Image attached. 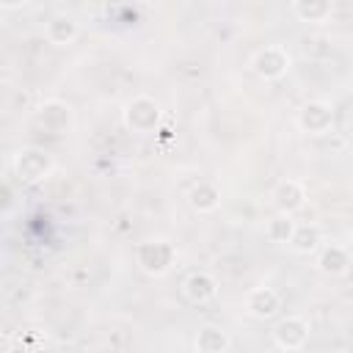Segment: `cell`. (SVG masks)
Returning a JSON list of instances; mask_svg holds the SVG:
<instances>
[{
	"label": "cell",
	"mask_w": 353,
	"mask_h": 353,
	"mask_svg": "<svg viewBox=\"0 0 353 353\" xmlns=\"http://www.w3.org/2000/svg\"><path fill=\"white\" fill-rule=\"evenodd\" d=\"M52 168H55L52 154L44 152V149H39V146H25L11 160V171H14V176L22 185H36V182L47 179L52 174Z\"/></svg>",
	"instance_id": "1"
},
{
	"label": "cell",
	"mask_w": 353,
	"mask_h": 353,
	"mask_svg": "<svg viewBox=\"0 0 353 353\" xmlns=\"http://www.w3.org/2000/svg\"><path fill=\"white\" fill-rule=\"evenodd\" d=\"M135 259H138V268L149 276H163L174 268L176 262V248L174 243L157 237V240H143L135 251Z\"/></svg>",
	"instance_id": "2"
},
{
	"label": "cell",
	"mask_w": 353,
	"mask_h": 353,
	"mask_svg": "<svg viewBox=\"0 0 353 353\" xmlns=\"http://www.w3.org/2000/svg\"><path fill=\"white\" fill-rule=\"evenodd\" d=\"M160 124V105L141 94V97H132L124 108V127L132 130V132H154Z\"/></svg>",
	"instance_id": "3"
},
{
	"label": "cell",
	"mask_w": 353,
	"mask_h": 353,
	"mask_svg": "<svg viewBox=\"0 0 353 353\" xmlns=\"http://www.w3.org/2000/svg\"><path fill=\"white\" fill-rule=\"evenodd\" d=\"M290 52L284 50V47H279V44H268V47H262L256 55H254V61H251V66H254V72L262 77V80H279V77H284L287 72H290Z\"/></svg>",
	"instance_id": "4"
},
{
	"label": "cell",
	"mask_w": 353,
	"mask_h": 353,
	"mask_svg": "<svg viewBox=\"0 0 353 353\" xmlns=\"http://www.w3.org/2000/svg\"><path fill=\"white\" fill-rule=\"evenodd\" d=\"M273 342L281 350H301L309 342V323L298 314H287L273 325Z\"/></svg>",
	"instance_id": "5"
},
{
	"label": "cell",
	"mask_w": 353,
	"mask_h": 353,
	"mask_svg": "<svg viewBox=\"0 0 353 353\" xmlns=\"http://www.w3.org/2000/svg\"><path fill=\"white\" fill-rule=\"evenodd\" d=\"M298 127L309 135H325L331 127H334V108L328 102H306L301 110H298Z\"/></svg>",
	"instance_id": "6"
},
{
	"label": "cell",
	"mask_w": 353,
	"mask_h": 353,
	"mask_svg": "<svg viewBox=\"0 0 353 353\" xmlns=\"http://www.w3.org/2000/svg\"><path fill=\"white\" fill-rule=\"evenodd\" d=\"M36 121L47 132L61 135V132H66L72 127V108L66 102H61V99H47V102H41L36 108Z\"/></svg>",
	"instance_id": "7"
},
{
	"label": "cell",
	"mask_w": 353,
	"mask_h": 353,
	"mask_svg": "<svg viewBox=\"0 0 353 353\" xmlns=\"http://www.w3.org/2000/svg\"><path fill=\"white\" fill-rule=\"evenodd\" d=\"M245 309H248V314L256 317V320H270V317H276L279 309H281V295H279L273 287H254V290H248V295H245Z\"/></svg>",
	"instance_id": "8"
},
{
	"label": "cell",
	"mask_w": 353,
	"mask_h": 353,
	"mask_svg": "<svg viewBox=\"0 0 353 353\" xmlns=\"http://www.w3.org/2000/svg\"><path fill=\"white\" fill-rule=\"evenodd\" d=\"M273 201L281 215H292L306 204V188L298 179H281L273 188Z\"/></svg>",
	"instance_id": "9"
},
{
	"label": "cell",
	"mask_w": 353,
	"mask_h": 353,
	"mask_svg": "<svg viewBox=\"0 0 353 353\" xmlns=\"http://www.w3.org/2000/svg\"><path fill=\"white\" fill-rule=\"evenodd\" d=\"M182 287H185V295H188L193 303H207V301H212V298L218 295V281H215V276H210V273H204V270L190 273Z\"/></svg>",
	"instance_id": "10"
},
{
	"label": "cell",
	"mask_w": 353,
	"mask_h": 353,
	"mask_svg": "<svg viewBox=\"0 0 353 353\" xmlns=\"http://www.w3.org/2000/svg\"><path fill=\"white\" fill-rule=\"evenodd\" d=\"M317 268H320L325 276H342V273H347V268H350V251H347L345 245L331 243V245H325V248L320 251Z\"/></svg>",
	"instance_id": "11"
},
{
	"label": "cell",
	"mask_w": 353,
	"mask_h": 353,
	"mask_svg": "<svg viewBox=\"0 0 353 353\" xmlns=\"http://www.w3.org/2000/svg\"><path fill=\"white\" fill-rule=\"evenodd\" d=\"M77 33H80L77 22H74L72 17H66V14L52 17V19L47 22V28H44L47 41H50V44H55V47H66V44H72V41L77 39Z\"/></svg>",
	"instance_id": "12"
},
{
	"label": "cell",
	"mask_w": 353,
	"mask_h": 353,
	"mask_svg": "<svg viewBox=\"0 0 353 353\" xmlns=\"http://www.w3.org/2000/svg\"><path fill=\"white\" fill-rule=\"evenodd\" d=\"M196 350L199 353H226L229 334L221 325H201L196 334Z\"/></svg>",
	"instance_id": "13"
},
{
	"label": "cell",
	"mask_w": 353,
	"mask_h": 353,
	"mask_svg": "<svg viewBox=\"0 0 353 353\" xmlns=\"http://www.w3.org/2000/svg\"><path fill=\"white\" fill-rule=\"evenodd\" d=\"M190 207L193 210H199V212H212V210H218V204H221V190L212 185V182H199L193 190H190Z\"/></svg>",
	"instance_id": "14"
},
{
	"label": "cell",
	"mask_w": 353,
	"mask_h": 353,
	"mask_svg": "<svg viewBox=\"0 0 353 353\" xmlns=\"http://www.w3.org/2000/svg\"><path fill=\"white\" fill-rule=\"evenodd\" d=\"M292 11L301 22H323L325 17H331L334 6L328 0H295Z\"/></svg>",
	"instance_id": "15"
},
{
	"label": "cell",
	"mask_w": 353,
	"mask_h": 353,
	"mask_svg": "<svg viewBox=\"0 0 353 353\" xmlns=\"http://www.w3.org/2000/svg\"><path fill=\"white\" fill-rule=\"evenodd\" d=\"M290 243L298 254H312L320 245V229L314 223H301V226H295V234Z\"/></svg>",
	"instance_id": "16"
},
{
	"label": "cell",
	"mask_w": 353,
	"mask_h": 353,
	"mask_svg": "<svg viewBox=\"0 0 353 353\" xmlns=\"http://www.w3.org/2000/svg\"><path fill=\"white\" fill-rule=\"evenodd\" d=\"M295 234V221L290 215H276L268 221V240L270 243H290Z\"/></svg>",
	"instance_id": "17"
},
{
	"label": "cell",
	"mask_w": 353,
	"mask_h": 353,
	"mask_svg": "<svg viewBox=\"0 0 353 353\" xmlns=\"http://www.w3.org/2000/svg\"><path fill=\"white\" fill-rule=\"evenodd\" d=\"M11 201H14L11 185H8V182H3V212H8V210H11Z\"/></svg>",
	"instance_id": "18"
}]
</instances>
